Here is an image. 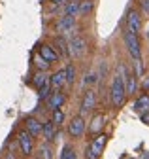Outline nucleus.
<instances>
[{
    "mask_svg": "<svg viewBox=\"0 0 149 159\" xmlns=\"http://www.w3.org/2000/svg\"><path fill=\"white\" fill-rule=\"evenodd\" d=\"M109 98L113 106L121 108L125 104V98H126V89H125V80L121 74H117L113 78V82H111V87H109Z\"/></svg>",
    "mask_w": 149,
    "mask_h": 159,
    "instance_id": "f257e3e1",
    "label": "nucleus"
},
{
    "mask_svg": "<svg viewBox=\"0 0 149 159\" xmlns=\"http://www.w3.org/2000/svg\"><path fill=\"white\" fill-rule=\"evenodd\" d=\"M106 142H108V136L106 134H96L95 140H92L87 150H85V159H98L106 148Z\"/></svg>",
    "mask_w": 149,
    "mask_h": 159,
    "instance_id": "f03ea898",
    "label": "nucleus"
},
{
    "mask_svg": "<svg viewBox=\"0 0 149 159\" xmlns=\"http://www.w3.org/2000/svg\"><path fill=\"white\" fill-rule=\"evenodd\" d=\"M125 44L128 48V53L134 57V61H136V59H142V46H140V40H138L136 34H132V32L126 30V34H125Z\"/></svg>",
    "mask_w": 149,
    "mask_h": 159,
    "instance_id": "7ed1b4c3",
    "label": "nucleus"
},
{
    "mask_svg": "<svg viewBox=\"0 0 149 159\" xmlns=\"http://www.w3.org/2000/svg\"><path fill=\"white\" fill-rule=\"evenodd\" d=\"M17 142H19V148H21V152H23V155H32V150H34V138H32V134L25 129V131H21L19 133V136H17Z\"/></svg>",
    "mask_w": 149,
    "mask_h": 159,
    "instance_id": "20e7f679",
    "label": "nucleus"
},
{
    "mask_svg": "<svg viewBox=\"0 0 149 159\" xmlns=\"http://www.w3.org/2000/svg\"><path fill=\"white\" fill-rule=\"evenodd\" d=\"M126 30L136 34V36L142 32V17L136 10H130L128 15H126Z\"/></svg>",
    "mask_w": 149,
    "mask_h": 159,
    "instance_id": "39448f33",
    "label": "nucleus"
},
{
    "mask_svg": "<svg viewBox=\"0 0 149 159\" xmlns=\"http://www.w3.org/2000/svg\"><path fill=\"white\" fill-rule=\"evenodd\" d=\"M68 133L74 138H79L85 133V119H83V116H76V117L72 119L70 125H68Z\"/></svg>",
    "mask_w": 149,
    "mask_h": 159,
    "instance_id": "423d86ee",
    "label": "nucleus"
},
{
    "mask_svg": "<svg viewBox=\"0 0 149 159\" xmlns=\"http://www.w3.org/2000/svg\"><path fill=\"white\" fill-rule=\"evenodd\" d=\"M74 27H76V17H70V15L61 17L57 21V25H55V29H57L59 34H68V32L74 30Z\"/></svg>",
    "mask_w": 149,
    "mask_h": 159,
    "instance_id": "0eeeda50",
    "label": "nucleus"
},
{
    "mask_svg": "<svg viewBox=\"0 0 149 159\" xmlns=\"http://www.w3.org/2000/svg\"><path fill=\"white\" fill-rule=\"evenodd\" d=\"M119 70H121V76H123V80H125V89H126V95H132L134 91H136V76L130 72V70H125V66L121 65L119 66Z\"/></svg>",
    "mask_w": 149,
    "mask_h": 159,
    "instance_id": "6e6552de",
    "label": "nucleus"
},
{
    "mask_svg": "<svg viewBox=\"0 0 149 159\" xmlns=\"http://www.w3.org/2000/svg\"><path fill=\"white\" fill-rule=\"evenodd\" d=\"M95 104H96V93L92 91V89H87L85 95H83V101H81V114L79 116L91 112L92 108H95Z\"/></svg>",
    "mask_w": 149,
    "mask_h": 159,
    "instance_id": "1a4fd4ad",
    "label": "nucleus"
},
{
    "mask_svg": "<svg viewBox=\"0 0 149 159\" xmlns=\"http://www.w3.org/2000/svg\"><path fill=\"white\" fill-rule=\"evenodd\" d=\"M68 48H70V55H72V57H81V55L85 53V40H83L81 36H74V38L70 40Z\"/></svg>",
    "mask_w": 149,
    "mask_h": 159,
    "instance_id": "9d476101",
    "label": "nucleus"
},
{
    "mask_svg": "<svg viewBox=\"0 0 149 159\" xmlns=\"http://www.w3.org/2000/svg\"><path fill=\"white\" fill-rule=\"evenodd\" d=\"M64 101H66V95L64 93H61V91H55V93H51V97L47 98V108L49 110H61V106L64 104Z\"/></svg>",
    "mask_w": 149,
    "mask_h": 159,
    "instance_id": "9b49d317",
    "label": "nucleus"
},
{
    "mask_svg": "<svg viewBox=\"0 0 149 159\" xmlns=\"http://www.w3.org/2000/svg\"><path fill=\"white\" fill-rule=\"evenodd\" d=\"M25 125H27V131H28L32 136H38V134H42V131H44V123L38 121L36 117H27Z\"/></svg>",
    "mask_w": 149,
    "mask_h": 159,
    "instance_id": "f8f14e48",
    "label": "nucleus"
},
{
    "mask_svg": "<svg viewBox=\"0 0 149 159\" xmlns=\"http://www.w3.org/2000/svg\"><path fill=\"white\" fill-rule=\"evenodd\" d=\"M49 82H51V87L55 91H59L64 84H66V68L64 70H59V72H55L51 78H49Z\"/></svg>",
    "mask_w": 149,
    "mask_h": 159,
    "instance_id": "ddd939ff",
    "label": "nucleus"
},
{
    "mask_svg": "<svg viewBox=\"0 0 149 159\" xmlns=\"http://www.w3.org/2000/svg\"><path fill=\"white\" fill-rule=\"evenodd\" d=\"M38 51H40V57H42V59H45L47 63H55V61L59 59V53L55 51L51 46H45V44H44V46H40V49H38Z\"/></svg>",
    "mask_w": 149,
    "mask_h": 159,
    "instance_id": "4468645a",
    "label": "nucleus"
},
{
    "mask_svg": "<svg viewBox=\"0 0 149 159\" xmlns=\"http://www.w3.org/2000/svg\"><path fill=\"white\" fill-rule=\"evenodd\" d=\"M104 121H106V117H104L102 114H96L95 117H92V121H91V125H89V131H91L92 134H96V133H100V131H102V127H104Z\"/></svg>",
    "mask_w": 149,
    "mask_h": 159,
    "instance_id": "2eb2a0df",
    "label": "nucleus"
},
{
    "mask_svg": "<svg viewBox=\"0 0 149 159\" xmlns=\"http://www.w3.org/2000/svg\"><path fill=\"white\" fill-rule=\"evenodd\" d=\"M55 125L53 121H45L44 123V131H42V134H44V138H45V142H51V140H55Z\"/></svg>",
    "mask_w": 149,
    "mask_h": 159,
    "instance_id": "dca6fc26",
    "label": "nucleus"
},
{
    "mask_svg": "<svg viewBox=\"0 0 149 159\" xmlns=\"http://www.w3.org/2000/svg\"><path fill=\"white\" fill-rule=\"evenodd\" d=\"M134 108L140 112V114H145L149 112V95H142L138 101L134 102Z\"/></svg>",
    "mask_w": 149,
    "mask_h": 159,
    "instance_id": "f3484780",
    "label": "nucleus"
},
{
    "mask_svg": "<svg viewBox=\"0 0 149 159\" xmlns=\"http://www.w3.org/2000/svg\"><path fill=\"white\" fill-rule=\"evenodd\" d=\"M78 13H79V4H76V2H68V4L64 6V15L76 17Z\"/></svg>",
    "mask_w": 149,
    "mask_h": 159,
    "instance_id": "a211bd4d",
    "label": "nucleus"
},
{
    "mask_svg": "<svg viewBox=\"0 0 149 159\" xmlns=\"http://www.w3.org/2000/svg\"><path fill=\"white\" fill-rule=\"evenodd\" d=\"M92 8H95V2H92V0H83V2H79V13H81V15L91 13Z\"/></svg>",
    "mask_w": 149,
    "mask_h": 159,
    "instance_id": "6ab92c4d",
    "label": "nucleus"
},
{
    "mask_svg": "<svg viewBox=\"0 0 149 159\" xmlns=\"http://www.w3.org/2000/svg\"><path fill=\"white\" fill-rule=\"evenodd\" d=\"M40 159H53V150H51L49 142L40 146Z\"/></svg>",
    "mask_w": 149,
    "mask_h": 159,
    "instance_id": "aec40b11",
    "label": "nucleus"
},
{
    "mask_svg": "<svg viewBox=\"0 0 149 159\" xmlns=\"http://www.w3.org/2000/svg\"><path fill=\"white\" fill-rule=\"evenodd\" d=\"M61 159H78L76 152H74V148H72L70 144H66V146L62 148V152H61Z\"/></svg>",
    "mask_w": 149,
    "mask_h": 159,
    "instance_id": "412c9836",
    "label": "nucleus"
},
{
    "mask_svg": "<svg viewBox=\"0 0 149 159\" xmlns=\"http://www.w3.org/2000/svg\"><path fill=\"white\" fill-rule=\"evenodd\" d=\"M47 82H49V78H47L44 72H40V74H36V76H34V85L38 87V89H42Z\"/></svg>",
    "mask_w": 149,
    "mask_h": 159,
    "instance_id": "4be33fe9",
    "label": "nucleus"
},
{
    "mask_svg": "<svg viewBox=\"0 0 149 159\" xmlns=\"http://www.w3.org/2000/svg\"><path fill=\"white\" fill-rule=\"evenodd\" d=\"M57 46H59V49H61V53H62V55H70V48H68L66 40H64L62 36H59V38H57Z\"/></svg>",
    "mask_w": 149,
    "mask_h": 159,
    "instance_id": "5701e85b",
    "label": "nucleus"
},
{
    "mask_svg": "<svg viewBox=\"0 0 149 159\" xmlns=\"http://www.w3.org/2000/svg\"><path fill=\"white\" fill-rule=\"evenodd\" d=\"M51 121L55 123V125H61L62 121H64V114H62V110H55L53 112V119Z\"/></svg>",
    "mask_w": 149,
    "mask_h": 159,
    "instance_id": "b1692460",
    "label": "nucleus"
},
{
    "mask_svg": "<svg viewBox=\"0 0 149 159\" xmlns=\"http://www.w3.org/2000/svg\"><path fill=\"white\" fill-rule=\"evenodd\" d=\"M74 76H76V70H74L72 65L66 66V84H74Z\"/></svg>",
    "mask_w": 149,
    "mask_h": 159,
    "instance_id": "393cba45",
    "label": "nucleus"
},
{
    "mask_svg": "<svg viewBox=\"0 0 149 159\" xmlns=\"http://www.w3.org/2000/svg\"><path fill=\"white\" fill-rule=\"evenodd\" d=\"M134 66H136L134 76H136V78H142V74H143V63H142V59H136V61H134Z\"/></svg>",
    "mask_w": 149,
    "mask_h": 159,
    "instance_id": "a878e982",
    "label": "nucleus"
},
{
    "mask_svg": "<svg viewBox=\"0 0 149 159\" xmlns=\"http://www.w3.org/2000/svg\"><path fill=\"white\" fill-rule=\"evenodd\" d=\"M49 89H53V87H51V82H47L42 89H38V91H40V98H47V97H49Z\"/></svg>",
    "mask_w": 149,
    "mask_h": 159,
    "instance_id": "bb28decb",
    "label": "nucleus"
},
{
    "mask_svg": "<svg viewBox=\"0 0 149 159\" xmlns=\"http://www.w3.org/2000/svg\"><path fill=\"white\" fill-rule=\"evenodd\" d=\"M36 65H38V68H40L42 72H45V70L49 68V65H51V63H47V61H45V59H42V57H38V63H36Z\"/></svg>",
    "mask_w": 149,
    "mask_h": 159,
    "instance_id": "cd10ccee",
    "label": "nucleus"
},
{
    "mask_svg": "<svg viewBox=\"0 0 149 159\" xmlns=\"http://www.w3.org/2000/svg\"><path fill=\"white\" fill-rule=\"evenodd\" d=\"M95 82H96V74H89L85 78V84H95Z\"/></svg>",
    "mask_w": 149,
    "mask_h": 159,
    "instance_id": "c85d7f7f",
    "label": "nucleus"
},
{
    "mask_svg": "<svg viewBox=\"0 0 149 159\" xmlns=\"http://www.w3.org/2000/svg\"><path fill=\"white\" fill-rule=\"evenodd\" d=\"M49 2H53V4H57V6H66L70 0H49Z\"/></svg>",
    "mask_w": 149,
    "mask_h": 159,
    "instance_id": "c756f323",
    "label": "nucleus"
},
{
    "mask_svg": "<svg viewBox=\"0 0 149 159\" xmlns=\"http://www.w3.org/2000/svg\"><path fill=\"white\" fill-rule=\"evenodd\" d=\"M142 123H145V125H149V112H145V114H142Z\"/></svg>",
    "mask_w": 149,
    "mask_h": 159,
    "instance_id": "7c9ffc66",
    "label": "nucleus"
},
{
    "mask_svg": "<svg viewBox=\"0 0 149 159\" xmlns=\"http://www.w3.org/2000/svg\"><path fill=\"white\" fill-rule=\"evenodd\" d=\"M142 8L145 13H149V0H142Z\"/></svg>",
    "mask_w": 149,
    "mask_h": 159,
    "instance_id": "2f4dec72",
    "label": "nucleus"
},
{
    "mask_svg": "<svg viewBox=\"0 0 149 159\" xmlns=\"http://www.w3.org/2000/svg\"><path fill=\"white\" fill-rule=\"evenodd\" d=\"M142 87H143V89H145V91H147V89H149V76H147V78H145V80H143V84H142Z\"/></svg>",
    "mask_w": 149,
    "mask_h": 159,
    "instance_id": "473e14b6",
    "label": "nucleus"
},
{
    "mask_svg": "<svg viewBox=\"0 0 149 159\" xmlns=\"http://www.w3.org/2000/svg\"><path fill=\"white\" fill-rule=\"evenodd\" d=\"M70 2H76V4H79V2H81V0H70Z\"/></svg>",
    "mask_w": 149,
    "mask_h": 159,
    "instance_id": "72a5a7b5",
    "label": "nucleus"
},
{
    "mask_svg": "<svg viewBox=\"0 0 149 159\" xmlns=\"http://www.w3.org/2000/svg\"><path fill=\"white\" fill-rule=\"evenodd\" d=\"M147 38H149V30H147Z\"/></svg>",
    "mask_w": 149,
    "mask_h": 159,
    "instance_id": "f704fd0d",
    "label": "nucleus"
}]
</instances>
